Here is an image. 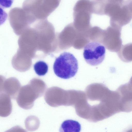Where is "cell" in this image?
Wrapping results in <instances>:
<instances>
[{"mask_svg":"<svg viewBox=\"0 0 132 132\" xmlns=\"http://www.w3.org/2000/svg\"><path fill=\"white\" fill-rule=\"evenodd\" d=\"M78 69L77 60L72 53L64 52L56 58L54 63L53 69L58 77L67 79L74 76Z\"/></svg>","mask_w":132,"mask_h":132,"instance_id":"cell-1","label":"cell"},{"mask_svg":"<svg viewBox=\"0 0 132 132\" xmlns=\"http://www.w3.org/2000/svg\"><path fill=\"white\" fill-rule=\"evenodd\" d=\"M105 8V15L110 17L111 26L121 28L132 19V13L128 5L121 6L117 3H112L107 4Z\"/></svg>","mask_w":132,"mask_h":132,"instance_id":"cell-2","label":"cell"},{"mask_svg":"<svg viewBox=\"0 0 132 132\" xmlns=\"http://www.w3.org/2000/svg\"><path fill=\"white\" fill-rule=\"evenodd\" d=\"M105 49L104 46L96 41L88 43L85 46L83 53L86 62L93 66L101 63L105 56Z\"/></svg>","mask_w":132,"mask_h":132,"instance_id":"cell-3","label":"cell"},{"mask_svg":"<svg viewBox=\"0 0 132 132\" xmlns=\"http://www.w3.org/2000/svg\"><path fill=\"white\" fill-rule=\"evenodd\" d=\"M121 28L111 26L106 30L105 44L110 51L117 53L122 45L121 38Z\"/></svg>","mask_w":132,"mask_h":132,"instance_id":"cell-4","label":"cell"},{"mask_svg":"<svg viewBox=\"0 0 132 132\" xmlns=\"http://www.w3.org/2000/svg\"><path fill=\"white\" fill-rule=\"evenodd\" d=\"M120 59L125 62L132 61V43H129L122 45L117 53Z\"/></svg>","mask_w":132,"mask_h":132,"instance_id":"cell-5","label":"cell"},{"mask_svg":"<svg viewBox=\"0 0 132 132\" xmlns=\"http://www.w3.org/2000/svg\"><path fill=\"white\" fill-rule=\"evenodd\" d=\"M81 125L78 121L71 120L64 121L62 123L59 129L60 132H80Z\"/></svg>","mask_w":132,"mask_h":132,"instance_id":"cell-6","label":"cell"},{"mask_svg":"<svg viewBox=\"0 0 132 132\" xmlns=\"http://www.w3.org/2000/svg\"><path fill=\"white\" fill-rule=\"evenodd\" d=\"M34 69L36 73L38 76H43L47 72L48 66L44 62L39 61L34 65Z\"/></svg>","mask_w":132,"mask_h":132,"instance_id":"cell-7","label":"cell"},{"mask_svg":"<svg viewBox=\"0 0 132 132\" xmlns=\"http://www.w3.org/2000/svg\"><path fill=\"white\" fill-rule=\"evenodd\" d=\"M14 0H0L1 8L3 9L9 8L12 6Z\"/></svg>","mask_w":132,"mask_h":132,"instance_id":"cell-8","label":"cell"},{"mask_svg":"<svg viewBox=\"0 0 132 132\" xmlns=\"http://www.w3.org/2000/svg\"><path fill=\"white\" fill-rule=\"evenodd\" d=\"M115 1L121 5L123 6L128 5L132 1V0H115Z\"/></svg>","mask_w":132,"mask_h":132,"instance_id":"cell-9","label":"cell"},{"mask_svg":"<svg viewBox=\"0 0 132 132\" xmlns=\"http://www.w3.org/2000/svg\"><path fill=\"white\" fill-rule=\"evenodd\" d=\"M95 1H102L104 2L105 4L108 3L110 2L112 0H95Z\"/></svg>","mask_w":132,"mask_h":132,"instance_id":"cell-10","label":"cell"},{"mask_svg":"<svg viewBox=\"0 0 132 132\" xmlns=\"http://www.w3.org/2000/svg\"><path fill=\"white\" fill-rule=\"evenodd\" d=\"M128 6L131 11L132 13V1L129 4Z\"/></svg>","mask_w":132,"mask_h":132,"instance_id":"cell-11","label":"cell"}]
</instances>
